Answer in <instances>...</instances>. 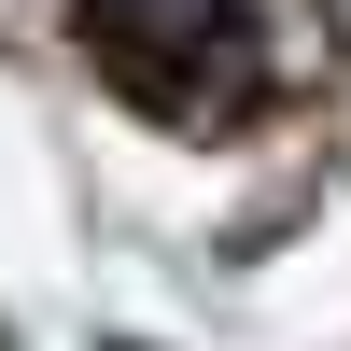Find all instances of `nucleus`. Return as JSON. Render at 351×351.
I'll return each mask as SVG.
<instances>
[{
	"instance_id": "nucleus-1",
	"label": "nucleus",
	"mask_w": 351,
	"mask_h": 351,
	"mask_svg": "<svg viewBox=\"0 0 351 351\" xmlns=\"http://www.w3.org/2000/svg\"><path fill=\"white\" fill-rule=\"evenodd\" d=\"M84 43L127 99H155L169 127H225L267 84V28L239 0H84Z\"/></svg>"
}]
</instances>
